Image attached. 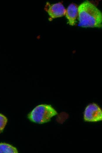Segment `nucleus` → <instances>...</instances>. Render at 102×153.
<instances>
[{
  "instance_id": "obj_6",
  "label": "nucleus",
  "mask_w": 102,
  "mask_h": 153,
  "mask_svg": "<svg viewBox=\"0 0 102 153\" xmlns=\"http://www.w3.org/2000/svg\"><path fill=\"white\" fill-rule=\"evenodd\" d=\"M18 151L15 147L9 144L0 143V153H17Z\"/></svg>"
},
{
  "instance_id": "obj_3",
  "label": "nucleus",
  "mask_w": 102,
  "mask_h": 153,
  "mask_svg": "<svg viewBox=\"0 0 102 153\" xmlns=\"http://www.w3.org/2000/svg\"><path fill=\"white\" fill-rule=\"evenodd\" d=\"M84 119L88 122H97L102 120V112L96 104H89L86 108L84 113Z\"/></svg>"
},
{
  "instance_id": "obj_2",
  "label": "nucleus",
  "mask_w": 102,
  "mask_h": 153,
  "mask_svg": "<svg viewBox=\"0 0 102 153\" xmlns=\"http://www.w3.org/2000/svg\"><path fill=\"white\" fill-rule=\"evenodd\" d=\"M57 114V112L50 105L42 104L35 107L28 114V117L33 122L42 124L49 122L53 117Z\"/></svg>"
},
{
  "instance_id": "obj_1",
  "label": "nucleus",
  "mask_w": 102,
  "mask_h": 153,
  "mask_svg": "<svg viewBox=\"0 0 102 153\" xmlns=\"http://www.w3.org/2000/svg\"><path fill=\"white\" fill-rule=\"evenodd\" d=\"M79 25L83 27L100 28L102 26V14L100 11L88 1L78 7Z\"/></svg>"
},
{
  "instance_id": "obj_5",
  "label": "nucleus",
  "mask_w": 102,
  "mask_h": 153,
  "mask_svg": "<svg viewBox=\"0 0 102 153\" xmlns=\"http://www.w3.org/2000/svg\"><path fill=\"white\" fill-rule=\"evenodd\" d=\"M65 15L68 20V23L71 26L75 24L78 17V7L74 3L70 4L66 10Z\"/></svg>"
},
{
  "instance_id": "obj_7",
  "label": "nucleus",
  "mask_w": 102,
  "mask_h": 153,
  "mask_svg": "<svg viewBox=\"0 0 102 153\" xmlns=\"http://www.w3.org/2000/svg\"><path fill=\"white\" fill-rule=\"evenodd\" d=\"M7 121V118L4 115L0 114V131L4 129Z\"/></svg>"
},
{
  "instance_id": "obj_4",
  "label": "nucleus",
  "mask_w": 102,
  "mask_h": 153,
  "mask_svg": "<svg viewBox=\"0 0 102 153\" xmlns=\"http://www.w3.org/2000/svg\"><path fill=\"white\" fill-rule=\"evenodd\" d=\"M44 10L50 16V20L62 17L65 15L66 10L64 5L61 2L51 4L46 2Z\"/></svg>"
}]
</instances>
